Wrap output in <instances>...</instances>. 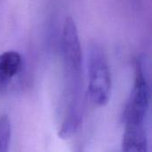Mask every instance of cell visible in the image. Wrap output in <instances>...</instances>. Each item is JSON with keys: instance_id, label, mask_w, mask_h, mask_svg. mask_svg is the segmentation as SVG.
Instances as JSON below:
<instances>
[{"instance_id": "2", "label": "cell", "mask_w": 152, "mask_h": 152, "mask_svg": "<svg viewBox=\"0 0 152 152\" xmlns=\"http://www.w3.org/2000/svg\"><path fill=\"white\" fill-rule=\"evenodd\" d=\"M150 102L151 87L144 64L139 59L135 62L134 87L125 111L123 151H147L149 145L147 118Z\"/></svg>"}, {"instance_id": "1", "label": "cell", "mask_w": 152, "mask_h": 152, "mask_svg": "<svg viewBox=\"0 0 152 152\" xmlns=\"http://www.w3.org/2000/svg\"><path fill=\"white\" fill-rule=\"evenodd\" d=\"M61 55L66 83V107L59 136L67 139L79 129L84 114L82 49L75 20H65L61 33Z\"/></svg>"}, {"instance_id": "3", "label": "cell", "mask_w": 152, "mask_h": 152, "mask_svg": "<svg viewBox=\"0 0 152 152\" xmlns=\"http://www.w3.org/2000/svg\"><path fill=\"white\" fill-rule=\"evenodd\" d=\"M88 88L87 94L92 104L104 106L110 99L111 91V74L108 56L103 47L94 43L87 55Z\"/></svg>"}, {"instance_id": "4", "label": "cell", "mask_w": 152, "mask_h": 152, "mask_svg": "<svg viewBox=\"0 0 152 152\" xmlns=\"http://www.w3.org/2000/svg\"><path fill=\"white\" fill-rule=\"evenodd\" d=\"M22 65V57L16 51H6L0 54V95L21 71Z\"/></svg>"}, {"instance_id": "5", "label": "cell", "mask_w": 152, "mask_h": 152, "mask_svg": "<svg viewBox=\"0 0 152 152\" xmlns=\"http://www.w3.org/2000/svg\"><path fill=\"white\" fill-rule=\"evenodd\" d=\"M11 136V120L7 115L4 114L0 117V152H6L8 151Z\"/></svg>"}]
</instances>
